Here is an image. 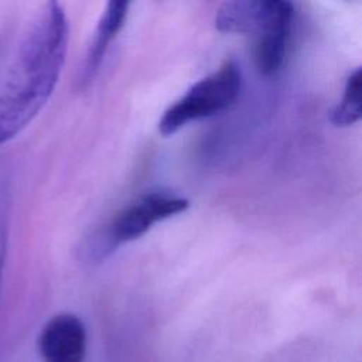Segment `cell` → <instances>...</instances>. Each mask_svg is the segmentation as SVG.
Returning <instances> with one entry per match:
<instances>
[{"instance_id": "6da1fadb", "label": "cell", "mask_w": 362, "mask_h": 362, "mask_svg": "<svg viewBox=\"0 0 362 362\" xmlns=\"http://www.w3.org/2000/svg\"><path fill=\"white\" fill-rule=\"evenodd\" d=\"M69 25L62 6L47 1L25 31L0 90V146L41 112L59 79Z\"/></svg>"}, {"instance_id": "7a4b0ae2", "label": "cell", "mask_w": 362, "mask_h": 362, "mask_svg": "<svg viewBox=\"0 0 362 362\" xmlns=\"http://www.w3.org/2000/svg\"><path fill=\"white\" fill-rule=\"evenodd\" d=\"M188 201L182 197L151 191L124 206L100 230L95 232L85 245L86 259L102 260L122 243L144 235L154 223L184 212Z\"/></svg>"}, {"instance_id": "3957f363", "label": "cell", "mask_w": 362, "mask_h": 362, "mask_svg": "<svg viewBox=\"0 0 362 362\" xmlns=\"http://www.w3.org/2000/svg\"><path fill=\"white\" fill-rule=\"evenodd\" d=\"M242 75L233 61H225L215 72L194 83L184 96L175 100L161 116L158 130L163 136H171L188 122L214 116L230 105L239 96Z\"/></svg>"}, {"instance_id": "277c9868", "label": "cell", "mask_w": 362, "mask_h": 362, "mask_svg": "<svg viewBox=\"0 0 362 362\" xmlns=\"http://www.w3.org/2000/svg\"><path fill=\"white\" fill-rule=\"evenodd\" d=\"M294 6L286 0H269L267 14L255 34L253 59L263 75H274L284 65L293 33Z\"/></svg>"}, {"instance_id": "5b68a950", "label": "cell", "mask_w": 362, "mask_h": 362, "mask_svg": "<svg viewBox=\"0 0 362 362\" xmlns=\"http://www.w3.org/2000/svg\"><path fill=\"white\" fill-rule=\"evenodd\" d=\"M38 352L44 362H83L86 329L82 320L71 313L49 318L40 332Z\"/></svg>"}, {"instance_id": "8992f818", "label": "cell", "mask_w": 362, "mask_h": 362, "mask_svg": "<svg viewBox=\"0 0 362 362\" xmlns=\"http://www.w3.org/2000/svg\"><path fill=\"white\" fill-rule=\"evenodd\" d=\"M129 6L127 1H109L106 4L81 66L78 76V83L81 86H86L95 78L109 44L126 23Z\"/></svg>"}, {"instance_id": "52a82bcc", "label": "cell", "mask_w": 362, "mask_h": 362, "mask_svg": "<svg viewBox=\"0 0 362 362\" xmlns=\"http://www.w3.org/2000/svg\"><path fill=\"white\" fill-rule=\"evenodd\" d=\"M269 8V0L225 1L218 8L215 25L222 33L256 34Z\"/></svg>"}, {"instance_id": "ba28073f", "label": "cell", "mask_w": 362, "mask_h": 362, "mask_svg": "<svg viewBox=\"0 0 362 362\" xmlns=\"http://www.w3.org/2000/svg\"><path fill=\"white\" fill-rule=\"evenodd\" d=\"M362 74L361 68H356L346 79L344 95L341 102L331 112V122L337 127H346L356 123L362 115Z\"/></svg>"}, {"instance_id": "9c48e42d", "label": "cell", "mask_w": 362, "mask_h": 362, "mask_svg": "<svg viewBox=\"0 0 362 362\" xmlns=\"http://www.w3.org/2000/svg\"><path fill=\"white\" fill-rule=\"evenodd\" d=\"M8 236V188L4 180L0 178V291L3 284V274L7 255Z\"/></svg>"}]
</instances>
